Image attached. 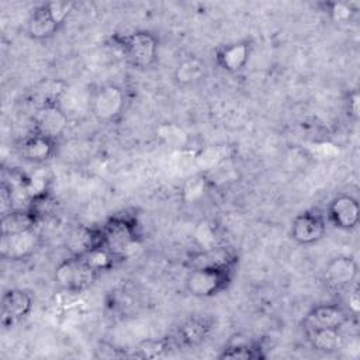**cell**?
<instances>
[{
  "mask_svg": "<svg viewBox=\"0 0 360 360\" xmlns=\"http://www.w3.org/2000/svg\"><path fill=\"white\" fill-rule=\"evenodd\" d=\"M103 245L108 248L118 260L127 259L141 243V232L136 219L131 215H114L101 226Z\"/></svg>",
  "mask_w": 360,
  "mask_h": 360,
  "instance_id": "6da1fadb",
  "label": "cell"
},
{
  "mask_svg": "<svg viewBox=\"0 0 360 360\" xmlns=\"http://www.w3.org/2000/svg\"><path fill=\"white\" fill-rule=\"evenodd\" d=\"M129 65L136 69H149L158 60V38L145 30H138L112 38Z\"/></svg>",
  "mask_w": 360,
  "mask_h": 360,
  "instance_id": "7a4b0ae2",
  "label": "cell"
},
{
  "mask_svg": "<svg viewBox=\"0 0 360 360\" xmlns=\"http://www.w3.org/2000/svg\"><path fill=\"white\" fill-rule=\"evenodd\" d=\"M233 269H193L188 270L184 287L187 292L197 298H210L224 292L232 283Z\"/></svg>",
  "mask_w": 360,
  "mask_h": 360,
  "instance_id": "3957f363",
  "label": "cell"
},
{
  "mask_svg": "<svg viewBox=\"0 0 360 360\" xmlns=\"http://www.w3.org/2000/svg\"><path fill=\"white\" fill-rule=\"evenodd\" d=\"M98 277L80 257L68 256L56 267L53 273V280L56 285L70 294H79L87 290L94 280Z\"/></svg>",
  "mask_w": 360,
  "mask_h": 360,
  "instance_id": "277c9868",
  "label": "cell"
},
{
  "mask_svg": "<svg viewBox=\"0 0 360 360\" xmlns=\"http://www.w3.org/2000/svg\"><path fill=\"white\" fill-rule=\"evenodd\" d=\"M90 111L97 121L110 122L121 115L125 108V93L114 83H107L90 96Z\"/></svg>",
  "mask_w": 360,
  "mask_h": 360,
  "instance_id": "5b68a950",
  "label": "cell"
},
{
  "mask_svg": "<svg viewBox=\"0 0 360 360\" xmlns=\"http://www.w3.org/2000/svg\"><path fill=\"white\" fill-rule=\"evenodd\" d=\"M238 263L236 252L225 245H212L208 248H201L188 253L184 266L187 270L193 269H205V267H217V269H235Z\"/></svg>",
  "mask_w": 360,
  "mask_h": 360,
  "instance_id": "8992f818",
  "label": "cell"
},
{
  "mask_svg": "<svg viewBox=\"0 0 360 360\" xmlns=\"http://www.w3.org/2000/svg\"><path fill=\"white\" fill-rule=\"evenodd\" d=\"M326 232V219L316 210H307L298 214L291 222V238L298 245H314L319 242Z\"/></svg>",
  "mask_w": 360,
  "mask_h": 360,
  "instance_id": "52a82bcc",
  "label": "cell"
},
{
  "mask_svg": "<svg viewBox=\"0 0 360 360\" xmlns=\"http://www.w3.org/2000/svg\"><path fill=\"white\" fill-rule=\"evenodd\" d=\"M41 246V235L37 228L1 235L0 239V255L7 260H24L32 256Z\"/></svg>",
  "mask_w": 360,
  "mask_h": 360,
  "instance_id": "ba28073f",
  "label": "cell"
},
{
  "mask_svg": "<svg viewBox=\"0 0 360 360\" xmlns=\"http://www.w3.org/2000/svg\"><path fill=\"white\" fill-rule=\"evenodd\" d=\"M359 266L353 256L339 255L330 259L323 270V281L333 291L346 290L356 283Z\"/></svg>",
  "mask_w": 360,
  "mask_h": 360,
  "instance_id": "9c48e42d",
  "label": "cell"
},
{
  "mask_svg": "<svg viewBox=\"0 0 360 360\" xmlns=\"http://www.w3.org/2000/svg\"><path fill=\"white\" fill-rule=\"evenodd\" d=\"M32 121V131L58 141V138L62 136L68 128L69 117L62 104L55 103L35 108Z\"/></svg>",
  "mask_w": 360,
  "mask_h": 360,
  "instance_id": "30bf717a",
  "label": "cell"
},
{
  "mask_svg": "<svg viewBox=\"0 0 360 360\" xmlns=\"http://www.w3.org/2000/svg\"><path fill=\"white\" fill-rule=\"evenodd\" d=\"M56 145V139L31 131L17 143V152L27 162L44 163L55 155Z\"/></svg>",
  "mask_w": 360,
  "mask_h": 360,
  "instance_id": "8fae6325",
  "label": "cell"
},
{
  "mask_svg": "<svg viewBox=\"0 0 360 360\" xmlns=\"http://www.w3.org/2000/svg\"><path fill=\"white\" fill-rule=\"evenodd\" d=\"M328 218L339 229L352 231L359 225V201L349 194H339L328 205Z\"/></svg>",
  "mask_w": 360,
  "mask_h": 360,
  "instance_id": "7c38bea8",
  "label": "cell"
},
{
  "mask_svg": "<svg viewBox=\"0 0 360 360\" xmlns=\"http://www.w3.org/2000/svg\"><path fill=\"white\" fill-rule=\"evenodd\" d=\"M350 321L347 309L339 304L315 305L305 316V328H333L342 329Z\"/></svg>",
  "mask_w": 360,
  "mask_h": 360,
  "instance_id": "4fadbf2b",
  "label": "cell"
},
{
  "mask_svg": "<svg viewBox=\"0 0 360 360\" xmlns=\"http://www.w3.org/2000/svg\"><path fill=\"white\" fill-rule=\"evenodd\" d=\"M32 295L21 288H10L1 297V322L13 325L25 318L32 309Z\"/></svg>",
  "mask_w": 360,
  "mask_h": 360,
  "instance_id": "5bb4252c",
  "label": "cell"
},
{
  "mask_svg": "<svg viewBox=\"0 0 360 360\" xmlns=\"http://www.w3.org/2000/svg\"><path fill=\"white\" fill-rule=\"evenodd\" d=\"M212 321L208 316H191L184 321L176 335L172 338V342L176 346L191 347L202 343L211 333Z\"/></svg>",
  "mask_w": 360,
  "mask_h": 360,
  "instance_id": "9a60e30c",
  "label": "cell"
},
{
  "mask_svg": "<svg viewBox=\"0 0 360 360\" xmlns=\"http://www.w3.org/2000/svg\"><path fill=\"white\" fill-rule=\"evenodd\" d=\"M250 52L252 45L249 41H236L219 46L215 52V62L222 70L238 73L248 65Z\"/></svg>",
  "mask_w": 360,
  "mask_h": 360,
  "instance_id": "2e32d148",
  "label": "cell"
},
{
  "mask_svg": "<svg viewBox=\"0 0 360 360\" xmlns=\"http://www.w3.org/2000/svg\"><path fill=\"white\" fill-rule=\"evenodd\" d=\"M62 27L49 13L46 3L37 6L27 20V34L35 41H46L58 34Z\"/></svg>",
  "mask_w": 360,
  "mask_h": 360,
  "instance_id": "e0dca14e",
  "label": "cell"
},
{
  "mask_svg": "<svg viewBox=\"0 0 360 360\" xmlns=\"http://www.w3.org/2000/svg\"><path fill=\"white\" fill-rule=\"evenodd\" d=\"M103 245L101 228L89 225H77L66 238V249L70 256H83L96 246Z\"/></svg>",
  "mask_w": 360,
  "mask_h": 360,
  "instance_id": "ac0fdd59",
  "label": "cell"
},
{
  "mask_svg": "<svg viewBox=\"0 0 360 360\" xmlns=\"http://www.w3.org/2000/svg\"><path fill=\"white\" fill-rule=\"evenodd\" d=\"M307 339L312 349L322 353H336L346 346L342 329L333 328H305Z\"/></svg>",
  "mask_w": 360,
  "mask_h": 360,
  "instance_id": "d6986e66",
  "label": "cell"
},
{
  "mask_svg": "<svg viewBox=\"0 0 360 360\" xmlns=\"http://www.w3.org/2000/svg\"><path fill=\"white\" fill-rule=\"evenodd\" d=\"M207 75V66L198 56L183 59L174 69L173 77L179 86H193L200 83Z\"/></svg>",
  "mask_w": 360,
  "mask_h": 360,
  "instance_id": "ffe728a7",
  "label": "cell"
},
{
  "mask_svg": "<svg viewBox=\"0 0 360 360\" xmlns=\"http://www.w3.org/2000/svg\"><path fill=\"white\" fill-rule=\"evenodd\" d=\"M37 217L28 208H15L1 215V235L17 233L37 228Z\"/></svg>",
  "mask_w": 360,
  "mask_h": 360,
  "instance_id": "44dd1931",
  "label": "cell"
},
{
  "mask_svg": "<svg viewBox=\"0 0 360 360\" xmlns=\"http://www.w3.org/2000/svg\"><path fill=\"white\" fill-rule=\"evenodd\" d=\"M263 349L257 342L253 340H239L229 342L222 352L218 354V359H242V360H257L264 359Z\"/></svg>",
  "mask_w": 360,
  "mask_h": 360,
  "instance_id": "7402d4cb",
  "label": "cell"
},
{
  "mask_svg": "<svg viewBox=\"0 0 360 360\" xmlns=\"http://www.w3.org/2000/svg\"><path fill=\"white\" fill-rule=\"evenodd\" d=\"M80 259L93 270L96 271L98 276L103 271H108L111 270L120 260L117 259V256L104 245L96 246L91 250H89L87 253H84L83 256H80Z\"/></svg>",
  "mask_w": 360,
  "mask_h": 360,
  "instance_id": "603a6c76",
  "label": "cell"
},
{
  "mask_svg": "<svg viewBox=\"0 0 360 360\" xmlns=\"http://www.w3.org/2000/svg\"><path fill=\"white\" fill-rule=\"evenodd\" d=\"M156 136L162 141V143L174 149H183L188 143L187 132L181 127L172 122L160 124L156 129Z\"/></svg>",
  "mask_w": 360,
  "mask_h": 360,
  "instance_id": "cb8c5ba5",
  "label": "cell"
},
{
  "mask_svg": "<svg viewBox=\"0 0 360 360\" xmlns=\"http://www.w3.org/2000/svg\"><path fill=\"white\" fill-rule=\"evenodd\" d=\"M228 150L226 145H210L195 155V163L201 170L214 169L228 158Z\"/></svg>",
  "mask_w": 360,
  "mask_h": 360,
  "instance_id": "d4e9b609",
  "label": "cell"
},
{
  "mask_svg": "<svg viewBox=\"0 0 360 360\" xmlns=\"http://www.w3.org/2000/svg\"><path fill=\"white\" fill-rule=\"evenodd\" d=\"M208 184H210V179L205 172H200L190 176L183 186V191H181L183 200L187 202H194L200 200L205 194Z\"/></svg>",
  "mask_w": 360,
  "mask_h": 360,
  "instance_id": "484cf974",
  "label": "cell"
},
{
  "mask_svg": "<svg viewBox=\"0 0 360 360\" xmlns=\"http://www.w3.org/2000/svg\"><path fill=\"white\" fill-rule=\"evenodd\" d=\"M56 207H58V201L51 194V191H45L42 194L31 197L28 204V210L37 217L38 221H42L51 217L55 212Z\"/></svg>",
  "mask_w": 360,
  "mask_h": 360,
  "instance_id": "4316f807",
  "label": "cell"
},
{
  "mask_svg": "<svg viewBox=\"0 0 360 360\" xmlns=\"http://www.w3.org/2000/svg\"><path fill=\"white\" fill-rule=\"evenodd\" d=\"M354 3H343V1H333L326 4V11L329 13L330 18L335 22H347L353 14L357 11Z\"/></svg>",
  "mask_w": 360,
  "mask_h": 360,
  "instance_id": "83f0119b",
  "label": "cell"
},
{
  "mask_svg": "<svg viewBox=\"0 0 360 360\" xmlns=\"http://www.w3.org/2000/svg\"><path fill=\"white\" fill-rule=\"evenodd\" d=\"M75 6H76V3H73V1H48L46 3L49 13L52 14L55 21L60 27L66 22V20L70 15V13L73 11Z\"/></svg>",
  "mask_w": 360,
  "mask_h": 360,
  "instance_id": "f1b7e54d",
  "label": "cell"
},
{
  "mask_svg": "<svg viewBox=\"0 0 360 360\" xmlns=\"http://www.w3.org/2000/svg\"><path fill=\"white\" fill-rule=\"evenodd\" d=\"M360 110V96L357 90H352L347 94V100H346V112L349 115V118H352L353 121L359 120V112Z\"/></svg>",
  "mask_w": 360,
  "mask_h": 360,
  "instance_id": "f546056e",
  "label": "cell"
},
{
  "mask_svg": "<svg viewBox=\"0 0 360 360\" xmlns=\"http://www.w3.org/2000/svg\"><path fill=\"white\" fill-rule=\"evenodd\" d=\"M347 312L350 316H357L360 311V295H359V285L354 283L349 287V295H347Z\"/></svg>",
  "mask_w": 360,
  "mask_h": 360,
  "instance_id": "4dcf8cb0",
  "label": "cell"
}]
</instances>
